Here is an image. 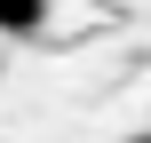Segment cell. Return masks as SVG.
I'll list each match as a JSON object with an SVG mask.
<instances>
[{"label": "cell", "instance_id": "obj_1", "mask_svg": "<svg viewBox=\"0 0 151 143\" xmlns=\"http://www.w3.org/2000/svg\"><path fill=\"white\" fill-rule=\"evenodd\" d=\"M0 32L8 40H40L48 32V0H0Z\"/></svg>", "mask_w": 151, "mask_h": 143}, {"label": "cell", "instance_id": "obj_2", "mask_svg": "<svg viewBox=\"0 0 151 143\" xmlns=\"http://www.w3.org/2000/svg\"><path fill=\"white\" fill-rule=\"evenodd\" d=\"M119 143H151V135H119Z\"/></svg>", "mask_w": 151, "mask_h": 143}]
</instances>
